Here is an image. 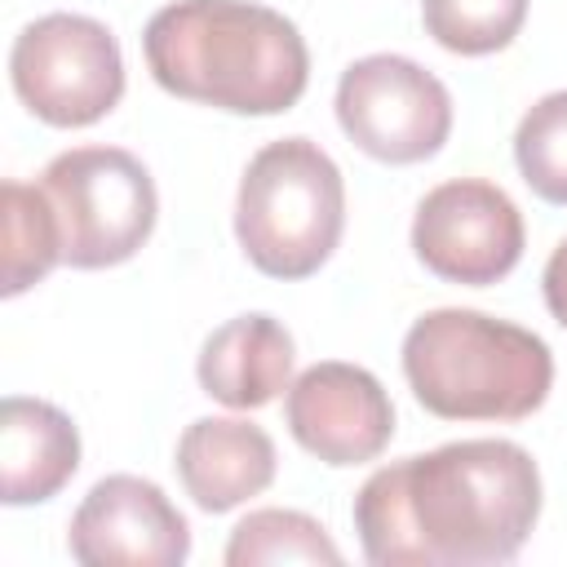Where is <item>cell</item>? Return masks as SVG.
I'll list each match as a JSON object with an SVG mask.
<instances>
[{"label": "cell", "instance_id": "e0dca14e", "mask_svg": "<svg viewBox=\"0 0 567 567\" xmlns=\"http://www.w3.org/2000/svg\"><path fill=\"white\" fill-rule=\"evenodd\" d=\"M514 159L545 204H567V89L527 106L514 133Z\"/></svg>", "mask_w": 567, "mask_h": 567}, {"label": "cell", "instance_id": "30bf717a", "mask_svg": "<svg viewBox=\"0 0 567 567\" xmlns=\"http://www.w3.org/2000/svg\"><path fill=\"white\" fill-rule=\"evenodd\" d=\"M284 421L292 439L323 465L377 461L394 439V403L385 385L341 359L310 363L284 399Z\"/></svg>", "mask_w": 567, "mask_h": 567}, {"label": "cell", "instance_id": "8992f818", "mask_svg": "<svg viewBox=\"0 0 567 567\" xmlns=\"http://www.w3.org/2000/svg\"><path fill=\"white\" fill-rule=\"evenodd\" d=\"M9 80L35 120L53 128H84L111 115L124 97V58L106 22L84 13H44L18 31Z\"/></svg>", "mask_w": 567, "mask_h": 567}, {"label": "cell", "instance_id": "52a82bcc", "mask_svg": "<svg viewBox=\"0 0 567 567\" xmlns=\"http://www.w3.org/2000/svg\"><path fill=\"white\" fill-rule=\"evenodd\" d=\"M337 124L381 164H421L452 133V93L412 58L368 53L337 80Z\"/></svg>", "mask_w": 567, "mask_h": 567}, {"label": "cell", "instance_id": "277c9868", "mask_svg": "<svg viewBox=\"0 0 567 567\" xmlns=\"http://www.w3.org/2000/svg\"><path fill=\"white\" fill-rule=\"evenodd\" d=\"M346 230V182L332 155L310 137L261 146L235 199V235L244 257L270 279L315 275Z\"/></svg>", "mask_w": 567, "mask_h": 567}, {"label": "cell", "instance_id": "7a4b0ae2", "mask_svg": "<svg viewBox=\"0 0 567 567\" xmlns=\"http://www.w3.org/2000/svg\"><path fill=\"white\" fill-rule=\"evenodd\" d=\"M142 53L164 93L230 115H279L310 80L301 31L252 0L164 4L142 31Z\"/></svg>", "mask_w": 567, "mask_h": 567}, {"label": "cell", "instance_id": "4fadbf2b", "mask_svg": "<svg viewBox=\"0 0 567 567\" xmlns=\"http://www.w3.org/2000/svg\"><path fill=\"white\" fill-rule=\"evenodd\" d=\"M195 377L226 408H261L292 385V337L275 315H239L208 332Z\"/></svg>", "mask_w": 567, "mask_h": 567}, {"label": "cell", "instance_id": "9a60e30c", "mask_svg": "<svg viewBox=\"0 0 567 567\" xmlns=\"http://www.w3.org/2000/svg\"><path fill=\"white\" fill-rule=\"evenodd\" d=\"M279 563H341L328 527L301 509H252L226 540V567H279Z\"/></svg>", "mask_w": 567, "mask_h": 567}, {"label": "cell", "instance_id": "9c48e42d", "mask_svg": "<svg viewBox=\"0 0 567 567\" xmlns=\"http://www.w3.org/2000/svg\"><path fill=\"white\" fill-rule=\"evenodd\" d=\"M66 545L80 567H177L190 554V527L151 478L106 474L71 514Z\"/></svg>", "mask_w": 567, "mask_h": 567}, {"label": "cell", "instance_id": "2e32d148", "mask_svg": "<svg viewBox=\"0 0 567 567\" xmlns=\"http://www.w3.org/2000/svg\"><path fill=\"white\" fill-rule=\"evenodd\" d=\"M527 4L532 0H421V18L447 53L483 58L518 35Z\"/></svg>", "mask_w": 567, "mask_h": 567}, {"label": "cell", "instance_id": "ba28073f", "mask_svg": "<svg viewBox=\"0 0 567 567\" xmlns=\"http://www.w3.org/2000/svg\"><path fill=\"white\" fill-rule=\"evenodd\" d=\"M523 213L518 204L483 177H452L434 186L412 217L416 261L447 284H496L523 257Z\"/></svg>", "mask_w": 567, "mask_h": 567}, {"label": "cell", "instance_id": "3957f363", "mask_svg": "<svg viewBox=\"0 0 567 567\" xmlns=\"http://www.w3.org/2000/svg\"><path fill=\"white\" fill-rule=\"evenodd\" d=\"M403 377L443 421H523L549 399L554 354L523 323L443 306L408 328Z\"/></svg>", "mask_w": 567, "mask_h": 567}, {"label": "cell", "instance_id": "8fae6325", "mask_svg": "<svg viewBox=\"0 0 567 567\" xmlns=\"http://www.w3.org/2000/svg\"><path fill=\"white\" fill-rule=\"evenodd\" d=\"M177 478L186 496L208 509L226 514L275 483V439L244 416H199L177 439Z\"/></svg>", "mask_w": 567, "mask_h": 567}, {"label": "cell", "instance_id": "5bb4252c", "mask_svg": "<svg viewBox=\"0 0 567 567\" xmlns=\"http://www.w3.org/2000/svg\"><path fill=\"white\" fill-rule=\"evenodd\" d=\"M0 221H4L0 292L18 297L62 261V226L44 186H27V182L0 186Z\"/></svg>", "mask_w": 567, "mask_h": 567}, {"label": "cell", "instance_id": "ac0fdd59", "mask_svg": "<svg viewBox=\"0 0 567 567\" xmlns=\"http://www.w3.org/2000/svg\"><path fill=\"white\" fill-rule=\"evenodd\" d=\"M540 284H545V306H549V315H554V319L567 328V239H563V244L549 252Z\"/></svg>", "mask_w": 567, "mask_h": 567}, {"label": "cell", "instance_id": "5b68a950", "mask_svg": "<svg viewBox=\"0 0 567 567\" xmlns=\"http://www.w3.org/2000/svg\"><path fill=\"white\" fill-rule=\"evenodd\" d=\"M40 186L62 226V261L106 270L128 261L155 230V182L146 164L120 146H75L49 159Z\"/></svg>", "mask_w": 567, "mask_h": 567}, {"label": "cell", "instance_id": "7c38bea8", "mask_svg": "<svg viewBox=\"0 0 567 567\" xmlns=\"http://www.w3.org/2000/svg\"><path fill=\"white\" fill-rule=\"evenodd\" d=\"M80 470V430L75 421L27 394L0 403V501L40 505L58 496Z\"/></svg>", "mask_w": 567, "mask_h": 567}, {"label": "cell", "instance_id": "6da1fadb", "mask_svg": "<svg viewBox=\"0 0 567 567\" xmlns=\"http://www.w3.org/2000/svg\"><path fill=\"white\" fill-rule=\"evenodd\" d=\"M540 518V470L509 439H461L368 474L354 532L372 567L509 563Z\"/></svg>", "mask_w": 567, "mask_h": 567}]
</instances>
